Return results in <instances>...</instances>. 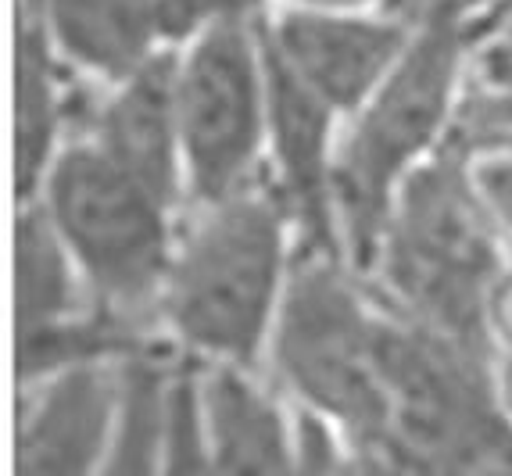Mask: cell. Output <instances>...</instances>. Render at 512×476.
<instances>
[{
    "label": "cell",
    "instance_id": "obj_1",
    "mask_svg": "<svg viewBox=\"0 0 512 476\" xmlns=\"http://www.w3.org/2000/svg\"><path fill=\"white\" fill-rule=\"evenodd\" d=\"M462 348L437 330L376 323V366L391 394L380 451L391 466L512 469V430Z\"/></svg>",
    "mask_w": 512,
    "mask_h": 476
},
{
    "label": "cell",
    "instance_id": "obj_14",
    "mask_svg": "<svg viewBox=\"0 0 512 476\" xmlns=\"http://www.w3.org/2000/svg\"><path fill=\"white\" fill-rule=\"evenodd\" d=\"M169 380L154 358H129L119 387V430L111 448V473H147L158 466L165 444Z\"/></svg>",
    "mask_w": 512,
    "mask_h": 476
},
{
    "label": "cell",
    "instance_id": "obj_2",
    "mask_svg": "<svg viewBox=\"0 0 512 476\" xmlns=\"http://www.w3.org/2000/svg\"><path fill=\"white\" fill-rule=\"evenodd\" d=\"M280 280V215L265 197H222L169 276L172 326L212 355L251 362Z\"/></svg>",
    "mask_w": 512,
    "mask_h": 476
},
{
    "label": "cell",
    "instance_id": "obj_5",
    "mask_svg": "<svg viewBox=\"0 0 512 476\" xmlns=\"http://www.w3.org/2000/svg\"><path fill=\"white\" fill-rule=\"evenodd\" d=\"M498 258L470 190L448 165L419 172L405 190L387 244V272L437 333L473 348L484 330V294Z\"/></svg>",
    "mask_w": 512,
    "mask_h": 476
},
{
    "label": "cell",
    "instance_id": "obj_3",
    "mask_svg": "<svg viewBox=\"0 0 512 476\" xmlns=\"http://www.w3.org/2000/svg\"><path fill=\"white\" fill-rule=\"evenodd\" d=\"M455 65H459V18L423 22L419 40L405 47L333 169V194L341 204L344 230L362 262L373 258L387 230L394 179L434 140L441 126Z\"/></svg>",
    "mask_w": 512,
    "mask_h": 476
},
{
    "label": "cell",
    "instance_id": "obj_10",
    "mask_svg": "<svg viewBox=\"0 0 512 476\" xmlns=\"http://www.w3.org/2000/svg\"><path fill=\"white\" fill-rule=\"evenodd\" d=\"M101 151L165 204L176 194V136H180V72L172 58H144L122 94L101 111Z\"/></svg>",
    "mask_w": 512,
    "mask_h": 476
},
{
    "label": "cell",
    "instance_id": "obj_8",
    "mask_svg": "<svg viewBox=\"0 0 512 476\" xmlns=\"http://www.w3.org/2000/svg\"><path fill=\"white\" fill-rule=\"evenodd\" d=\"M258 33L330 108H355L405 54V29L373 18L294 11Z\"/></svg>",
    "mask_w": 512,
    "mask_h": 476
},
{
    "label": "cell",
    "instance_id": "obj_17",
    "mask_svg": "<svg viewBox=\"0 0 512 476\" xmlns=\"http://www.w3.org/2000/svg\"><path fill=\"white\" fill-rule=\"evenodd\" d=\"M298 466H305V469L337 466V448H333L330 430H326L319 416H305L298 426Z\"/></svg>",
    "mask_w": 512,
    "mask_h": 476
},
{
    "label": "cell",
    "instance_id": "obj_16",
    "mask_svg": "<svg viewBox=\"0 0 512 476\" xmlns=\"http://www.w3.org/2000/svg\"><path fill=\"white\" fill-rule=\"evenodd\" d=\"M165 469H205L212 466L205 419V387L190 369L172 373L169 380V412H165Z\"/></svg>",
    "mask_w": 512,
    "mask_h": 476
},
{
    "label": "cell",
    "instance_id": "obj_6",
    "mask_svg": "<svg viewBox=\"0 0 512 476\" xmlns=\"http://www.w3.org/2000/svg\"><path fill=\"white\" fill-rule=\"evenodd\" d=\"M165 201L101 147H72L47 179V212L104 298L137 305L165 272Z\"/></svg>",
    "mask_w": 512,
    "mask_h": 476
},
{
    "label": "cell",
    "instance_id": "obj_9",
    "mask_svg": "<svg viewBox=\"0 0 512 476\" xmlns=\"http://www.w3.org/2000/svg\"><path fill=\"white\" fill-rule=\"evenodd\" d=\"M265 58V94H269V122H273L276 154H280L283 190L291 197L294 212L305 222V233L316 251H326L330 240V104L308 90L291 68L283 65L280 54L269 47L262 33Z\"/></svg>",
    "mask_w": 512,
    "mask_h": 476
},
{
    "label": "cell",
    "instance_id": "obj_13",
    "mask_svg": "<svg viewBox=\"0 0 512 476\" xmlns=\"http://www.w3.org/2000/svg\"><path fill=\"white\" fill-rule=\"evenodd\" d=\"M15 308L18 333H36L72 319L76 280L69 244L54 226L51 212L22 215L15 233Z\"/></svg>",
    "mask_w": 512,
    "mask_h": 476
},
{
    "label": "cell",
    "instance_id": "obj_15",
    "mask_svg": "<svg viewBox=\"0 0 512 476\" xmlns=\"http://www.w3.org/2000/svg\"><path fill=\"white\" fill-rule=\"evenodd\" d=\"M58 126V90H54L51 61L43 51V36L33 26L22 29L18 51V187L29 194L43 172L51 136Z\"/></svg>",
    "mask_w": 512,
    "mask_h": 476
},
{
    "label": "cell",
    "instance_id": "obj_12",
    "mask_svg": "<svg viewBox=\"0 0 512 476\" xmlns=\"http://www.w3.org/2000/svg\"><path fill=\"white\" fill-rule=\"evenodd\" d=\"M205 419L212 466L219 469H287L294 466L287 430L276 405L233 369L205 383Z\"/></svg>",
    "mask_w": 512,
    "mask_h": 476
},
{
    "label": "cell",
    "instance_id": "obj_4",
    "mask_svg": "<svg viewBox=\"0 0 512 476\" xmlns=\"http://www.w3.org/2000/svg\"><path fill=\"white\" fill-rule=\"evenodd\" d=\"M276 358L298 394L348 426L369 451H380L391 426V394L376 366V323L316 247L283 305Z\"/></svg>",
    "mask_w": 512,
    "mask_h": 476
},
{
    "label": "cell",
    "instance_id": "obj_18",
    "mask_svg": "<svg viewBox=\"0 0 512 476\" xmlns=\"http://www.w3.org/2000/svg\"><path fill=\"white\" fill-rule=\"evenodd\" d=\"M316 4H355V0H316Z\"/></svg>",
    "mask_w": 512,
    "mask_h": 476
},
{
    "label": "cell",
    "instance_id": "obj_7",
    "mask_svg": "<svg viewBox=\"0 0 512 476\" xmlns=\"http://www.w3.org/2000/svg\"><path fill=\"white\" fill-rule=\"evenodd\" d=\"M262 136V76L240 15L212 22L180 72V144L201 201L237 194Z\"/></svg>",
    "mask_w": 512,
    "mask_h": 476
},
{
    "label": "cell",
    "instance_id": "obj_11",
    "mask_svg": "<svg viewBox=\"0 0 512 476\" xmlns=\"http://www.w3.org/2000/svg\"><path fill=\"white\" fill-rule=\"evenodd\" d=\"M119 391L94 362L65 369L29 408L18 437L22 473H90L101 462Z\"/></svg>",
    "mask_w": 512,
    "mask_h": 476
}]
</instances>
